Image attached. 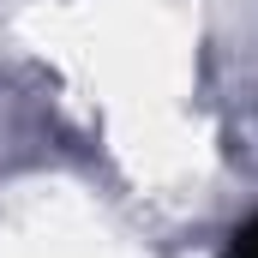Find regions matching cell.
Segmentation results:
<instances>
[{
  "label": "cell",
  "mask_w": 258,
  "mask_h": 258,
  "mask_svg": "<svg viewBox=\"0 0 258 258\" xmlns=\"http://www.w3.org/2000/svg\"><path fill=\"white\" fill-rule=\"evenodd\" d=\"M228 258H258V216L246 222V228H234V246H228Z\"/></svg>",
  "instance_id": "obj_1"
}]
</instances>
